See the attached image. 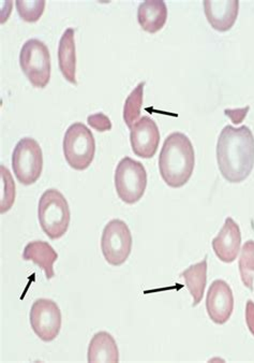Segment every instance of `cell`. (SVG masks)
I'll use <instances>...</instances> for the list:
<instances>
[{
	"label": "cell",
	"mask_w": 254,
	"mask_h": 363,
	"mask_svg": "<svg viewBox=\"0 0 254 363\" xmlns=\"http://www.w3.org/2000/svg\"><path fill=\"white\" fill-rule=\"evenodd\" d=\"M38 217L43 233L50 239L64 237L71 220L70 208L64 196L57 189L45 191L39 200Z\"/></svg>",
	"instance_id": "obj_3"
},
{
	"label": "cell",
	"mask_w": 254,
	"mask_h": 363,
	"mask_svg": "<svg viewBox=\"0 0 254 363\" xmlns=\"http://www.w3.org/2000/svg\"><path fill=\"white\" fill-rule=\"evenodd\" d=\"M87 122H88L89 126L93 127V129L100 131V133H104V131L111 130L112 129L111 120L103 113L89 116Z\"/></svg>",
	"instance_id": "obj_23"
},
{
	"label": "cell",
	"mask_w": 254,
	"mask_h": 363,
	"mask_svg": "<svg viewBox=\"0 0 254 363\" xmlns=\"http://www.w3.org/2000/svg\"><path fill=\"white\" fill-rule=\"evenodd\" d=\"M208 316L217 325H224L232 316L234 296L229 284L224 279L212 281L206 297Z\"/></svg>",
	"instance_id": "obj_10"
},
{
	"label": "cell",
	"mask_w": 254,
	"mask_h": 363,
	"mask_svg": "<svg viewBox=\"0 0 254 363\" xmlns=\"http://www.w3.org/2000/svg\"><path fill=\"white\" fill-rule=\"evenodd\" d=\"M20 66L29 82L37 89H45L51 79V55L49 48L39 39H29L23 45Z\"/></svg>",
	"instance_id": "obj_5"
},
{
	"label": "cell",
	"mask_w": 254,
	"mask_h": 363,
	"mask_svg": "<svg viewBox=\"0 0 254 363\" xmlns=\"http://www.w3.org/2000/svg\"><path fill=\"white\" fill-rule=\"evenodd\" d=\"M12 168L21 184H35L40 179L43 155L40 144L33 138H23L14 147Z\"/></svg>",
	"instance_id": "obj_7"
},
{
	"label": "cell",
	"mask_w": 254,
	"mask_h": 363,
	"mask_svg": "<svg viewBox=\"0 0 254 363\" xmlns=\"http://www.w3.org/2000/svg\"><path fill=\"white\" fill-rule=\"evenodd\" d=\"M180 277H184L186 281L189 293L193 298L192 306L195 308L201 303L205 293L206 284H207V257L187 268L184 272L181 273Z\"/></svg>",
	"instance_id": "obj_18"
},
{
	"label": "cell",
	"mask_w": 254,
	"mask_h": 363,
	"mask_svg": "<svg viewBox=\"0 0 254 363\" xmlns=\"http://www.w3.org/2000/svg\"><path fill=\"white\" fill-rule=\"evenodd\" d=\"M16 9L23 20L28 23L37 22L45 12V1H23L18 0L16 3Z\"/></svg>",
	"instance_id": "obj_22"
},
{
	"label": "cell",
	"mask_w": 254,
	"mask_h": 363,
	"mask_svg": "<svg viewBox=\"0 0 254 363\" xmlns=\"http://www.w3.org/2000/svg\"><path fill=\"white\" fill-rule=\"evenodd\" d=\"M144 86L145 82H141L127 97L124 106V121L129 129L139 121L143 104Z\"/></svg>",
	"instance_id": "obj_20"
},
{
	"label": "cell",
	"mask_w": 254,
	"mask_h": 363,
	"mask_svg": "<svg viewBox=\"0 0 254 363\" xmlns=\"http://www.w3.org/2000/svg\"><path fill=\"white\" fill-rule=\"evenodd\" d=\"M246 323L250 333L254 337V302L252 300H248L246 304Z\"/></svg>",
	"instance_id": "obj_25"
},
{
	"label": "cell",
	"mask_w": 254,
	"mask_h": 363,
	"mask_svg": "<svg viewBox=\"0 0 254 363\" xmlns=\"http://www.w3.org/2000/svg\"><path fill=\"white\" fill-rule=\"evenodd\" d=\"M58 64L62 76L68 82L76 85V53L74 29L68 28L62 33L58 47Z\"/></svg>",
	"instance_id": "obj_16"
},
{
	"label": "cell",
	"mask_w": 254,
	"mask_h": 363,
	"mask_svg": "<svg viewBox=\"0 0 254 363\" xmlns=\"http://www.w3.org/2000/svg\"><path fill=\"white\" fill-rule=\"evenodd\" d=\"M241 281L248 289L253 290L254 281V241L249 240L241 250L238 262Z\"/></svg>",
	"instance_id": "obj_19"
},
{
	"label": "cell",
	"mask_w": 254,
	"mask_h": 363,
	"mask_svg": "<svg viewBox=\"0 0 254 363\" xmlns=\"http://www.w3.org/2000/svg\"><path fill=\"white\" fill-rule=\"evenodd\" d=\"M137 20L144 30L156 33L161 30L168 20V7L162 0H147L139 6Z\"/></svg>",
	"instance_id": "obj_15"
},
{
	"label": "cell",
	"mask_w": 254,
	"mask_h": 363,
	"mask_svg": "<svg viewBox=\"0 0 254 363\" xmlns=\"http://www.w3.org/2000/svg\"><path fill=\"white\" fill-rule=\"evenodd\" d=\"M192 142L183 133H173L164 141L159 156V171L166 184L180 189L188 183L195 170Z\"/></svg>",
	"instance_id": "obj_2"
},
{
	"label": "cell",
	"mask_w": 254,
	"mask_h": 363,
	"mask_svg": "<svg viewBox=\"0 0 254 363\" xmlns=\"http://www.w3.org/2000/svg\"><path fill=\"white\" fill-rule=\"evenodd\" d=\"M249 110L250 106H246V108H234V110L230 108V110H226L224 113H226V116H229V118L232 120V122L234 123V124H241V123L243 122V118H245V116H247Z\"/></svg>",
	"instance_id": "obj_24"
},
{
	"label": "cell",
	"mask_w": 254,
	"mask_h": 363,
	"mask_svg": "<svg viewBox=\"0 0 254 363\" xmlns=\"http://www.w3.org/2000/svg\"><path fill=\"white\" fill-rule=\"evenodd\" d=\"M62 147L67 162L74 170H86L95 158V138L82 123H74L67 129Z\"/></svg>",
	"instance_id": "obj_4"
},
{
	"label": "cell",
	"mask_w": 254,
	"mask_h": 363,
	"mask_svg": "<svg viewBox=\"0 0 254 363\" xmlns=\"http://www.w3.org/2000/svg\"><path fill=\"white\" fill-rule=\"evenodd\" d=\"M217 162L222 177L230 183L245 181L254 167V135L248 126L228 125L217 143Z\"/></svg>",
	"instance_id": "obj_1"
},
{
	"label": "cell",
	"mask_w": 254,
	"mask_h": 363,
	"mask_svg": "<svg viewBox=\"0 0 254 363\" xmlns=\"http://www.w3.org/2000/svg\"><path fill=\"white\" fill-rule=\"evenodd\" d=\"M130 142L135 155L145 160L154 157L160 143V131L155 121L149 116L139 118L130 128Z\"/></svg>",
	"instance_id": "obj_11"
},
{
	"label": "cell",
	"mask_w": 254,
	"mask_h": 363,
	"mask_svg": "<svg viewBox=\"0 0 254 363\" xmlns=\"http://www.w3.org/2000/svg\"><path fill=\"white\" fill-rule=\"evenodd\" d=\"M147 187V172L143 164L130 157L118 162L115 171V189L118 197L128 204L142 199Z\"/></svg>",
	"instance_id": "obj_6"
},
{
	"label": "cell",
	"mask_w": 254,
	"mask_h": 363,
	"mask_svg": "<svg viewBox=\"0 0 254 363\" xmlns=\"http://www.w3.org/2000/svg\"><path fill=\"white\" fill-rule=\"evenodd\" d=\"M1 169V213L8 212L16 201V184L10 171L4 164L0 166Z\"/></svg>",
	"instance_id": "obj_21"
},
{
	"label": "cell",
	"mask_w": 254,
	"mask_h": 363,
	"mask_svg": "<svg viewBox=\"0 0 254 363\" xmlns=\"http://www.w3.org/2000/svg\"><path fill=\"white\" fill-rule=\"evenodd\" d=\"M87 360L91 363H116L120 361L117 344L112 335L106 331H100L93 335L89 343Z\"/></svg>",
	"instance_id": "obj_17"
},
{
	"label": "cell",
	"mask_w": 254,
	"mask_h": 363,
	"mask_svg": "<svg viewBox=\"0 0 254 363\" xmlns=\"http://www.w3.org/2000/svg\"><path fill=\"white\" fill-rule=\"evenodd\" d=\"M31 328L43 342H52L59 335L62 316L59 306L51 299H37L29 313Z\"/></svg>",
	"instance_id": "obj_9"
},
{
	"label": "cell",
	"mask_w": 254,
	"mask_h": 363,
	"mask_svg": "<svg viewBox=\"0 0 254 363\" xmlns=\"http://www.w3.org/2000/svg\"><path fill=\"white\" fill-rule=\"evenodd\" d=\"M132 242L130 229L124 220H112L108 222L101 237L104 259L111 266H122L130 256Z\"/></svg>",
	"instance_id": "obj_8"
},
{
	"label": "cell",
	"mask_w": 254,
	"mask_h": 363,
	"mask_svg": "<svg viewBox=\"0 0 254 363\" xmlns=\"http://www.w3.org/2000/svg\"><path fill=\"white\" fill-rule=\"evenodd\" d=\"M204 11L208 23L218 31H228L234 26L239 12L237 0L204 1Z\"/></svg>",
	"instance_id": "obj_13"
},
{
	"label": "cell",
	"mask_w": 254,
	"mask_h": 363,
	"mask_svg": "<svg viewBox=\"0 0 254 363\" xmlns=\"http://www.w3.org/2000/svg\"><path fill=\"white\" fill-rule=\"evenodd\" d=\"M212 250L222 262L232 264L241 252V233L232 217H228L220 233L212 242Z\"/></svg>",
	"instance_id": "obj_12"
},
{
	"label": "cell",
	"mask_w": 254,
	"mask_h": 363,
	"mask_svg": "<svg viewBox=\"0 0 254 363\" xmlns=\"http://www.w3.org/2000/svg\"><path fill=\"white\" fill-rule=\"evenodd\" d=\"M58 254L51 244L45 241L29 242L23 252V260L33 262L39 268L45 271L47 279L55 277L54 264L57 262Z\"/></svg>",
	"instance_id": "obj_14"
}]
</instances>
